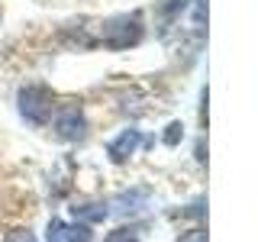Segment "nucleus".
Masks as SVG:
<instances>
[{
  "mask_svg": "<svg viewBox=\"0 0 258 242\" xmlns=\"http://www.w3.org/2000/svg\"><path fill=\"white\" fill-rule=\"evenodd\" d=\"M75 216L84 223H100V220H107V207L103 204H84V207H75Z\"/></svg>",
  "mask_w": 258,
  "mask_h": 242,
  "instance_id": "39448f33",
  "label": "nucleus"
},
{
  "mask_svg": "<svg viewBox=\"0 0 258 242\" xmlns=\"http://www.w3.org/2000/svg\"><path fill=\"white\" fill-rule=\"evenodd\" d=\"M177 242H207V232L204 229H190V232H184Z\"/></svg>",
  "mask_w": 258,
  "mask_h": 242,
  "instance_id": "9b49d317",
  "label": "nucleus"
},
{
  "mask_svg": "<svg viewBox=\"0 0 258 242\" xmlns=\"http://www.w3.org/2000/svg\"><path fill=\"white\" fill-rule=\"evenodd\" d=\"M68 242H91V229H87L84 223L68 226Z\"/></svg>",
  "mask_w": 258,
  "mask_h": 242,
  "instance_id": "6e6552de",
  "label": "nucleus"
},
{
  "mask_svg": "<svg viewBox=\"0 0 258 242\" xmlns=\"http://www.w3.org/2000/svg\"><path fill=\"white\" fill-rule=\"evenodd\" d=\"M139 36H142L139 16H119V20H110L103 26V42L110 48H126V45L139 42Z\"/></svg>",
  "mask_w": 258,
  "mask_h": 242,
  "instance_id": "f257e3e1",
  "label": "nucleus"
},
{
  "mask_svg": "<svg viewBox=\"0 0 258 242\" xmlns=\"http://www.w3.org/2000/svg\"><path fill=\"white\" fill-rule=\"evenodd\" d=\"M45 239H48V242H68V226H64L61 220H52V223H48Z\"/></svg>",
  "mask_w": 258,
  "mask_h": 242,
  "instance_id": "0eeeda50",
  "label": "nucleus"
},
{
  "mask_svg": "<svg viewBox=\"0 0 258 242\" xmlns=\"http://www.w3.org/2000/svg\"><path fill=\"white\" fill-rule=\"evenodd\" d=\"M142 200H145V191H133V194H119V197H116V204H123L119 210L126 213V210H139L136 204H142Z\"/></svg>",
  "mask_w": 258,
  "mask_h": 242,
  "instance_id": "423d86ee",
  "label": "nucleus"
},
{
  "mask_svg": "<svg viewBox=\"0 0 258 242\" xmlns=\"http://www.w3.org/2000/svg\"><path fill=\"white\" fill-rule=\"evenodd\" d=\"M20 110L29 123L39 126V123H45L48 113H52V97H48L45 87H26V91L20 94Z\"/></svg>",
  "mask_w": 258,
  "mask_h": 242,
  "instance_id": "f03ea898",
  "label": "nucleus"
},
{
  "mask_svg": "<svg viewBox=\"0 0 258 242\" xmlns=\"http://www.w3.org/2000/svg\"><path fill=\"white\" fill-rule=\"evenodd\" d=\"M136 145H139V133H136V129L123 133L116 142L110 145V155H113V161H123L126 155H133V152H136Z\"/></svg>",
  "mask_w": 258,
  "mask_h": 242,
  "instance_id": "20e7f679",
  "label": "nucleus"
},
{
  "mask_svg": "<svg viewBox=\"0 0 258 242\" xmlns=\"http://www.w3.org/2000/svg\"><path fill=\"white\" fill-rule=\"evenodd\" d=\"M55 133H58L61 139H78V136L84 133V113H81V107L64 103V107L55 110Z\"/></svg>",
  "mask_w": 258,
  "mask_h": 242,
  "instance_id": "7ed1b4c3",
  "label": "nucleus"
},
{
  "mask_svg": "<svg viewBox=\"0 0 258 242\" xmlns=\"http://www.w3.org/2000/svg\"><path fill=\"white\" fill-rule=\"evenodd\" d=\"M4 242H36V236L29 229H13V232H7Z\"/></svg>",
  "mask_w": 258,
  "mask_h": 242,
  "instance_id": "9d476101",
  "label": "nucleus"
},
{
  "mask_svg": "<svg viewBox=\"0 0 258 242\" xmlns=\"http://www.w3.org/2000/svg\"><path fill=\"white\" fill-rule=\"evenodd\" d=\"M103 242H139V239H136L133 229H116V232H110Z\"/></svg>",
  "mask_w": 258,
  "mask_h": 242,
  "instance_id": "1a4fd4ad",
  "label": "nucleus"
},
{
  "mask_svg": "<svg viewBox=\"0 0 258 242\" xmlns=\"http://www.w3.org/2000/svg\"><path fill=\"white\" fill-rule=\"evenodd\" d=\"M177 129H181V126H177V123H174V126H171V133H168V136H165V139H168V145H174V142H177Z\"/></svg>",
  "mask_w": 258,
  "mask_h": 242,
  "instance_id": "f8f14e48",
  "label": "nucleus"
}]
</instances>
